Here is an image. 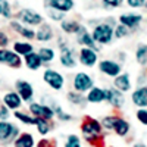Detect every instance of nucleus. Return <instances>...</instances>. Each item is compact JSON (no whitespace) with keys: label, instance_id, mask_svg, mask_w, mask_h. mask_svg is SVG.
Segmentation results:
<instances>
[{"label":"nucleus","instance_id":"1","mask_svg":"<svg viewBox=\"0 0 147 147\" xmlns=\"http://www.w3.org/2000/svg\"><path fill=\"white\" fill-rule=\"evenodd\" d=\"M81 132L85 141L90 144H97L100 140H103V127L100 121L91 116H84L81 122Z\"/></svg>","mask_w":147,"mask_h":147},{"label":"nucleus","instance_id":"2","mask_svg":"<svg viewBox=\"0 0 147 147\" xmlns=\"http://www.w3.org/2000/svg\"><path fill=\"white\" fill-rule=\"evenodd\" d=\"M115 21L110 18L107 22H99L91 28V37L96 44H109L110 41L113 40V31H115Z\"/></svg>","mask_w":147,"mask_h":147},{"label":"nucleus","instance_id":"3","mask_svg":"<svg viewBox=\"0 0 147 147\" xmlns=\"http://www.w3.org/2000/svg\"><path fill=\"white\" fill-rule=\"evenodd\" d=\"M16 21H19L21 24H24L28 28H32V27L38 28L40 25L44 24V16L34 9L24 7V9H19L18 15H16Z\"/></svg>","mask_w":147,"mask_h":147},{"label":"nucleus","instance_id":"4","mask_svg":"<svg viewBox=\"0 0 147 147\" xmlns=\"http://www.w3.org/2000/svg\"><path fill=\"white\" fill-rule=\"evenodd\" d=\"M59 60H60V65L69 69L75 68L78 63V55L75 53L74 47L65 40H60L59 43Z\"/></svg>","mask_w":147,"mask_h":147},{"label":"nucleus","instance_id":"5","mask_svg":"<svg viewBox=\"0 0 147 147\" xmlns=\"http://www.w3.org/2000/svg\"><path fill=\"white\" fill-rule=\"evenodd\" d=\"M94 87V80L90 74L87 72H77L75 77L72 80V88L74 91L81 93V94H87L91 88Z\"/></svg>","mask_w":147,"mask_h":147},{"label":"nucleus","instance_id":"6","mask_svg":"<svg viewBox=\"0 0 147 147\" xmlns=\"http://www.w3.org/2000/svg\"><path fill=\"white\" fill-rule=\"evenodd\" d=\"M21 134L18 125L12 124L10 121H0V144H9L15 141Z\"/></svg>","mask_w":147,"mask_h":147},{"label":"nucleus","instance_id":"7","mask_svg":"<svg viewBox=\"0 0 147 147\" xmlns=\"http://www.w3.org/2000/svg\"><path fill=\"white\" fill-rule=\"evenodd\" d=\"M43 81L50 87L53 91H60L65 87V77L56 69L47 68L43 72Z\"/></svg>","mask_w":147,"mask_h":147},{"label":"nucleus","instance_id":"8","mask_svg":"<svg viewBox=\"0 0 147 147\" xmlns=\"http://www.w3.org/2000/svg\"><path fill=\"white\" fill-rule=\"evenodd\" d=\"M28 109H30V113L34 118H41V119H47V121H52L53 118H56L55 110L50 105L32 102V103L28 105Z\"/></svg>","mask_w":147,"mask_h":147},{"label":"nucleus","instance_id":"9","mask_svg":"<svg viewBox=\"0 0 147 147\" xmlns=\"http://www.w3.org/2000/svg\"><path fill=\"white\" fill-rule=\"evenodd\" d=\"M97 66H99V71L103 75L110 77V78H116L122 74V65L113 59H102L99 60Z\"/></svg>","mask_w":147,"mask_h":147},{"label":"nucleus","instance_id":"10","mask_svg":"<svg viewBox=\"0 0 147 147\" xmlns=\"http://www.w3.org/2000/svg\"><path fill=\"white\" fill-rule=\"evenodd\" d=\"M15 91L21 97L24 103H32L34 102V87L32 84L27 80H18L15 82Z\"/></svg>","mask_w":147,"mask_h":147},{"label":"nucleus","instance_id":"11","mask_svg":"<svg viewBox=\"0 0 147 147\" xmlns=\"http://www.w3.org/2000/svg\"><path fill=\"white\" fill-rule=\"evenodd\" d=\"M78 62L85 68H94L99 63V52L94 49L81 47V50L78 52Z\"/></svg>","mask_w":147,"mask_h":147},{"label":"nucleus","instance_id":"12","mask_svg":"<svg viewBox=\"0 0 147 147\" xmlns=\"http://www.w3.org/2000/svg\"><path fill=\"white\" fill-rule=\"evenodd\" d=\"M74 6H75L74 0H47V2H44L46 10H56V12H60V13L71 12Z\"/></svg>","mask_w":147,"mask_h":147},{"label":"nucleus","instance_id":"13","mask_svg":"<svg viewBox=\"0 0 147 147\" xmlns=\"http://www.w3.org/2000/svg\"><path fill=\"white\" fill-rule=\"evenodd\" d=\"M0 63H6L10 68H21L22 66V57H19L13 50L9 49H0Z\"/></svg>","mask_w":147,"mask_h":147},{"label":"nucleus","instance_id":"14","mask_svg":"<svg viewBox=\"0 0 147 147\" xmlns=\"http://www.w3.org/2000/svg\"><path fill=\"white\" fill-rule=\"evenodd\" d=\"M121 25L127 27L128 30H134V28H138V25L143 22V15L141 13H122L119 18H118Z\"/></svg>","mask_w":147,"mask_h":147},{"label":"nucleus","instance_id":"15","mask_svg":"<svg viewBox=\"0 0 147 147\" xmlns=\"http://www.w3.org/2000/svg\"><path fill=\"white\" fill-rule=\"evenodd\" d=\"M131 102L138 109H147V85H140L131 93Z\"/></svg>","mask_w":147,"mask_h":147},{"label":"nucleus","instance_id":"16","mask_svg":"<svg viewBox=\"0 0 147 147\" xmlns=\"http://www.w3.org/2000/svg\"><path fill=\"white\" fill-rule=\"evenodd\" d=\"M2 103L9 109V110H19L21 106L24 105V102L21 100V97L18 96L16 91H6L2 97Z\"/></svg>","mask_w":147,"mask_h":147},{"label":"nucleus","instance_id":"17","mask_svg":"<svg viewBox=\"0 0 147 147\" xmlns=\"http://www.w3.org/2000/svg\"><path fill=\"white\" fill-rule=\"evenodd\" d=\"M106 102L115 109H121L125 103V97L121 91H118L113 87H110V88H106Z\"/></svg>","mask_w":147,"mask_h":147},{"label":"nucleus","instance_id":"18","mask_svg":"<svg viewBox=\"0 0 147 147\" xmlns=\"http://www.w3.org/2000/svg\"><path fill=\"white\" fill-rule=\"evenodd\" d=\"M77 37V43L81 44L82 47H87V49H94V50L99 52V47H97V44L94 43L93 37H91V32L85 28L84 25L81 27V30L78 31V34L75 35Z\"/></svg>","mask_w":147,"mask_h":147},{"label":"nucleus","instance_id":"19","mask_svg":"<svg viewBox=\"0 0 147 147\" xmlns=\"http://www.w3.org/2000/svg\"><path fill=\"white\" fill-rule=\"evenodd\" d=\"M113 88H116V90L121 91L122 94H125V93L131 91L132 82H131V75H129V74L122 72L119 77L113 78Z\"/></svg>","mask_w":147,"mask_h":147},{"label":"nucleus","instance_id":"20","mask_svg":"<svg viewBox=\"0 0 147 147\" xmlns=\"http://www.w3.org/2000/svg\"><path fill=\"white\" fill-rule=\"evenodd\" d=\"M85 100H87V103H91V105H100V103L106 102V88L94 85V87L85 94Z\"/></svg>","mask_w":147,"mask_h":147},{"label":"nucleus","instance_id":"21","mask_svg":"<svg viewBox=\"0 0 147 147\" xmlns=\"http://www.w3.org/2000/svg\"><path fill=\"white\" fill-rule=\"evenodd\" d=\"M10 28L13 30L18 35H21L24 40H34V38H35V31H34L32 28L25 27L24 24H21V22L16 21V19H12V21H10Z\"/></svg>","mask_w":147,"mask_h":147},{"label":"nucleus","instance_id":"22","mask_svg":"<svg viewBox=\"0 0 147 147\" xmlns=\"http://www.w3.org/2000/svg\"><path fill=\"white\" fill-rule=\"evenodd\" d=\"M53 37H55L53 28H52V25H49V24H43V25H40L35 30V40L40 41V43L50 41Z\"/></svg>","mask_w":147,"mask_h":147},{"label":"nucleus","instance_id":"23","mask_svg":"<svg viewBox=\"0 0 147 147\" xmlns=\"http://www.w3.org/2000/svg\"><path fill=\"white\" fill-rule=\"evenodd\" d=\"M12 50H13L19 57H25V56H28L30 53L35 52V50H34V46H32L30 41H24V40L15 41L13 44H12Z\"/></svg>","mask_w":147,"mask_h":147},{"label":"nucleus","instance_id":"24","mask_svg":"<svg viewBox=\"0 0 147 147\" xmlns=\"http://www.w3.org/2000/svg\"><path fill=\"white\" fill-rule=\"evenodd\" d=\"M131 129V124L125 119V118H122V116H118L116 121H115V125H113V132L116 134L118 137H125L127 134L129 132Z\"/></svg>","mask_w":147,"mask_h":147},{"label":"nucleus","instance_id":"25","mask_svg":"<svg viewBox=\"0 0 147 147\" xmlns=\"http://www.w3.org/2000/svg\"><path fill=\"white\" fill-rule=\"evenodd\" d=\"M81 27H82V24H80L75 19H65L60 22V30L69 35H77L78 31L81 30Z\"/></svg>","mask_w":147,"mask_h":147},{"label":"nucleus","instance_id":"26","mask_svg":"<svg viewBox=\"0 0 147 147\" xmlns=\"http://www.w3.org/2000/svg\"><path fill=\"white\" fill-rule=\"evenodd\" d=\"M24 63H25L27 69H30V71H38V69H41L44 66L43 62H41V59H40V56L37 55V52H32L28 56L24 57Z\"/></svg>","mask_w":147,"mask_h":147},{"label":"nucleus","instance_id":"27","mask_svg":"<svg viewBox=\"0 0 147 147\" xmlns=\"http://www.w3.org/2000/svg\"><path fill=\"white\" fill-rule=\"evenodd\" d=\"M35 146V140L31 132H21L18 138L13 141V147H34Z\"/></svg>","mask_w":147,"mask_h":147},{"label":"nucleus","instance_id":"28","mask_svg":"<svg viewBox=\"0 0 147 147\" xmlns=\"http://www.w3.org/2000/svg\"><path fill=\"white\" fill-rule=\"evenodd\" d=\"M37 55L40 56L43 65H49V63H52L53 60H55V57H56V52H55V49L47 47V46L40 47V49H38V52H37Z\"/></svg>","mask_w":147,"mask_h":147},{"label":"nucleus","instance_id":"29","mask_svg":"<svg viewBox=\"0 0 147 147\" xmlns=\"http://www.w3.org/2000/svg\"><path fill=\"white\" fill-rule=\"evenodd\" d=\"M35 128H37V132H38L40 136L46 137L47 134L52 131V122L47 121V119L35 118Z\"/></svg>","mask_w":147,"mask_h":147},{"label":"nucleus","instance_id":"30","mask_svg":"<svg viewBox=\"0 0 147 147\" xmlns=\"http://www.w3.org/2000/svg\"><path fill=\"white\" fill-rule=\"evenodd\" d=\"M66 99L71 105L74 106H84L85 103H87V100H85V94H81V93H77V91H68L66 94Z\"/></svg>","mask_w":147,"mask_h":147},{"label":"nucleus","instance_id":"31","mask_svg":"<svg viewBox=\"0 0 147 147\" xmlns=\"http://www.w3.org/2000/svg\"><path fill=\"white\" fill-rule=\"evenodd\" d=\"M13 116H15V119H18L24 125H35V118L31 113L22 112V110H16V112H13Z\"/></svg>","mask_w":147,"mask_h":147},{"label":"nucleus","instance_id":"32","mask_svg":"<svg viewBox=\"0 0 147 147\" xmlns=\"http://www.w3.org/2000/svg\"><path fill=\"white\" fill-rule=\"evenodd\" d=\"M136 60L141 66L147 65V44H138L136 49Z\"/></svg>","mask_w":147,"mask_h":147},{"label":"nucleus","instance_id":"33","mask_svg":"<svg viewBox=\"0 0 147 147\" xmlns=\"http://www.w3.org/2000/svg\"><path fill=\"white\" fill-rule=\"evenodd\" d=\"M53 107V110H55V115H56V118L60 121V122H68V121H72V115L71 113H68V112H65V110L60 107L59 105H55V106H52Z\"/></svg>","mask_w":147,"mask_h":147},{"label":"nucleus","instance_id":"34","mask_svg":"<svg viewBox=\"0 0 147 147\" xmlns=\"http://www.w3.org/2000/svg\"><path fill=\"white\" fill-rule=\"evenodd\" d=\"M0 16L5 19H12V6L7 0H0Z\"/></svg>","mask_w":147,"mask_h":147},{"label":"nucleus","instance_id":"35","mask_svg":"<svg viewBox=\"0 0 147 147\" xmlns=\"http://www.w3.org/2000/svg\"><path fill=\"white\" fill-rule=\"evenodd\" d=\"M116 118H118V115H107V116H105V118L100 121V124H102V127H103V131H112Z\"/></svg>","mask_w":147,"mask_h":147},{"label":"nucleus","instance_id":"36","mask_svg":"<svg viewBox=\"0 0 147 147\" xmlns=\"http://www.w3.org/2000/svg\"><path fill=\"white\" fill-rule=\"evenodd\" d=\"M63 147H82L81 138L77 136V134H69V136L66 137V141H65Z\"/></svg>","mask_w":147,"mask_h":147},{"label":"nucleus","instance_id":"37","mask_svg":"<svg viewBox=\"0 0 147 147\" xmlns=\"http://www.w3.org/2000/svg\"><path fill=\"white\" fill-rule=\"evenodd\" d=\"M129 34V30L124 25H121V24H118V25L115 27V31H113V37L115 38H125V37Z\"/></svg>","mask_w":147,"mask_h":147},{"label":"nucleus","instance_id":"38","mask_svg":"<svg viewBox=\"0 0 147 147\" xmlns=\"http://www.w3.org/2000/svg\"><path fill=\"white\" fill-rule=\"evenodd\" d=\"M136 118L141 125L147 127V109H137L136 112Z\"/></svg>","mask_w":147,"mask_h":147},{"label":"nucleus","instance_id":"39","mask_svg":"<svg viewBox=\"0 0 147 147\" xmlns=\"http://www.w3.org/2000/svg\"><path fill=\"white\" fill-rule=\"evenodd\" d=\"M47 16L52 21H56V22L65 21V13H60V12H56V10H47Z\"/></svg>","mask_w":147,"mask_h":147},{"label":"nucleus","instance_id":"40","mask_svg":"<svg viewBox=\"0 0 147 147\" xmlns=\"http://www.w3.org/2000/svg\"><path fill=\"white\" fill-rule=\"evenodd\" d=\"M10 44V38L5 31H0V49H7V46Z\"/></svg>","mask_w":147,"mask_h":147},{"label":"nucleus","instance_id":"41","mask_svg":"<svg viewBox=\"0 0 147 147\" xmlns=\"http://www.w3.org/2000/svg\"><path fill=\"white\" fill-rule=\"evenodd\" d=\"M9 118H10V110L3 103H0V121H9Z\"/></svg>","mask_w":147,"mask_h":147},{"label":"nucleus","instance_id":"42","mask_svg":"<svg viewBox=\"0 0 147 147\" xmlns=\"http://www.w3.org/2000/svg\"><path fill=\"white\" fill-rule=\"evenodd\" d=\"M102 5H103V7L115 9V7H119L122 5V2H121V0H103Z\"/></svg>","mask_w":147,"mask_h":147},{"label":"nucleus","instance_id":"43","mask_svg":"<svg viewBox=\"0 0 147 147\" xmlns=\"http://www.w3.org/2000/svg\"><path fill=\"white\" fill-rule=\"evenodd\" d=\"M127 5L132 9H138V7H144L146 2L144 0H127Z\"/></svg>","mask_w":147,"mask_h":147},{"label":"nucleus","instance_id":"44","mask_svg":"<svg viewBox=\"0 0 147 147\" xmlns=\"http://www.w3.org/2000/svg\"><path fill=\"white\" fill-rule=\"evenodd\" d=\"M37 147H56V141L55 140H46V138H43L41 141L37 143Z\"/></svg>","mask_w":147,"mask_h":147},{"label":"nucleus","instance_id":"45","mask_svg":"<svg viewBox=\"0 0 147 147\" xmlns=\"http://www.w3.org/2000/svg\"><path fill=\"white\" fill-rule=\"evenodd\" d=\"M132 147H147L146 144H143V143H137V144H134Z\"/></svg>","mask_w":147,"mask_h":147},{"label":"nucleus","instance_id":"46","mask_svg":"<svg viewBox=\"0 0 147 147\" xmlns=\"http://www.w3.org/2000/svg\"><path fill=\"white\" fill-rule=\"evenodd\" d=\"M144 7H146V9H147V2H146V5H144Z\"/></svg>","mask_w":147,"mask_h":147}]
</instances>
